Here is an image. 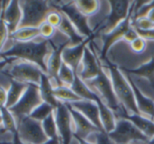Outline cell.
<instances>
[{
	"mask_svg": "<svg viewBox=\"0 0 154 144\" xmlns=\"http://www.w3.org/2000/svg\"><path fill=\"white\" fill-rule=\"evenodd\" d=\"M49 40L40 42H15V44L5 51L1 52V58H20L38 65L44 74H47V63L45 57L49 53Z\"/></svg>",
	"mask_w": 154,
	"mask_h": 144,
	"instance_id": "obj_1",
	"label": "cell"
},
{
	"mask_svg": "<svg viewBox=\"0 0 154 144\" xmlns=\"http://www.w3.org/2000/svg\"><path fill=\"white\" fill-rule=\"evenodd\" d=\"M109 71L116 95L121 106L124 107V111L129 114L142 115L137 107L134 93L128 79H126L124 74L116 66L110 65Z\"/></svg>",
	"mask_w": 154,
	"mask_h": 144,
	"instance_id": "obj_2",
	"label": "cell"
},
{
	"mask_svg": "<svg viewBox=\"0 0 154 144\" xmlns=\"http://www.w3.org/2000/svg\"><path fill=\"white\" fill-rule=\"evenodd\" d=\"M23 12L21 27H39L45 22L47 15L56 9L48 1H19Z\"/></svg>",
	"mask_w": 154,
	"mask_h": 144,
	"instance_id": "obj_3",
	"label": "cell"
},
{
	"mask_svg": "<svg viewBox=\"0 0 154 144\" xmlns=\"http://www.w3.org/2000/svg\"><path fill=\"white\" fill-rule=\"evenodd\" d=\"M116 144H147L149 139L130 121L117 118L115 130L108 133Z\"/></svg>",
	"mask_w": 154,
	"mask_h": 144,
	"instance_id": "obj_4",
	"label": "cell"
},
{
	"mask_svg": "<svg viewBox=\"0 0 154 144\" xmlns=\"http://www.w3.org/2000/svg\"><path fill=\"white\" fill-rule=\"evenodd\" d=\"M42 103L43 102L40 93L39 85L31 83L28 84V87L20 101L14 106L11 107L9 111L14 116L18 124L23 119L29 117Z\"/></svg>",
	"mask_w": 154,
	"mask_h": 144,
	"instance_id": "obj_5",
	"label": "cell"
},
{
	"mask_svg": "<svg viewBox=\"0 0 154 144\" xmlns=\"http://www.w3.org/2000/svg\"><path fill=\"white\" fill-rule=\"evenodd\" d=\"M85 83L88 86H93L99 93H101L104 103L116 113V117L124 112L121 109L122 106L116 95L112 81L108 78L102 67L98 75L96 78Z\"/></svg>",
	"mask_w": 154,
	"mask_h": 144,
	"instance_id": "obj_6",
	"label": "cell"
},
{
	"mask_svg": "<svg viewBox=\"0 0 154 144\" xmlns=\"http://www.w3.org/2000/svg\"><path fill=\"white\" fill-rule=\"evenodd\" d=\"M58 6H54L57 10L64 14L69 21L73 24L79 33L85 38L95 35L94 30H92L88 25V17L82 14L77 7L74 2H55Z\"/></svg>",
	"mask_w": 154,
	"mask_h": 144,
	"instance_id": "obj_7",
	"label": "cell"
},
{
	"mask_svg": "<svg viewBox=\"0 0 154 144\" xmlns=\"http://www.w3.org/2000/svg\"><path fill=\"white\" fill-rule=\"evenodd\" d=\"M17 135L24 144H43L49 140L43 132L42 123L30 116L23 119L17 124Z\"/></svg>",
	"mask_w": 154,
	"mask_h": 144,
	"instance_id": "obj_8",
	"label": "cell"
},
{
	"mask_svg": "<svg viewBox=\"0 0 154 144\" xmlns=\"http://www.w3.org/2000/svg\"><path fill=\"white\" fill-rule=\"evenodd\" d=\"M110 13L102 25L104 33L106 34L112 32L116 26L124 22L133 12L134 2L130 1H109Z\"/></svg>",
	"mask_w": 154,
	"mask_h": 144,
	"instance_id": "obj_9",
	"label": "cell"
},
{
	"mask_svg": "<svg viewBox=\"0 0 154 144\" xmlns=\"http://www.w3.org/2000/svg\"><path fill=\"white\" fill-rule=\"evenodd\" d=\"M54 115L61 144H71L74 139V125L67 104L60 102L54 111Z\"/></svg>",
	"mask_w": 154,
	"mask_h": 144,
	"instance_id": "obj_10",
	"label": "cell"
},
{
	"mask_svg": "<svg viewBox=\"0 0 154 144\" xmlns=\"http://www.w3.org/2000/svg\"><path fill=\"white\" fill-rule=\"evenodd\" d=\"M42 74V70L38 65L27 62H21L14 64L7 73L13 80L26 84L32 83L36 85H40Z\"/></svg>",
	"mask_w": 154,
	"mask_h": 144,
	"instance_id": "obj_11",
	"label": "cell"
},
{
	"mask_svg": "<svg viewBox=\"0 0 154 144\" xmlns=\"http://www.w3.org/2000/svg\"><path fill=\"white\" fill-rule=\"evenodd\" d=\"M66 104L69 107L72 116L73 125H74V137L88 140L93 134L100 132L97 127H96L90 121H88L79 112L73 109L69 103Z\"/></svg>",
	"mask_w": 154,
	"mask_h": 144,
	"instance_id": "obj_12",
	"label": "cell"
},
{
	"mask_svg": "<svg viewBox=\"0 0 154 144\" xmlns=\"http://www.w3.org/2000/svg\"><path fill=\"white\" fill-rule=\"evenodd\" d=\"M96 34L87 38L81 44L75 45V46H66L62 51V60L65 64L70 66L76 73L79 72V67L81 64V61L84 55L85 48L88 43H91L92 40L95 38Z\"/></svg>",
	"mask_w": 154,
	"mask_h": 144,
	"instance_id": "obj_13",
	"label": "cell"
},
{
	"mask_svg": "<svg viewBox=\"0 0 154 144\" xmlns=\"http://www.w3.org/2000/svg\"><path fill=\"white\" fill-rule=\"evenodd\" d=\"M73 109L79 112L82 115H84L88 121H90L96 127L99 129L100 132H104L103 126L100 120L99 108L97 103L88 100H80L78 102H74L72 103H69ZM105 133V132H104Z\"/></svg>",
	"mask_w": 154,
	"mask_h": 144,
	"instance_id": "obj_14",
	"label": "cell"
},
{
	"mask_svg": "<svg viewBox=\"0 0 154 144\" xmlns=\"http://www.w3.org/2000/svg\"><path fill=\"white\" fill-rule=\"evenodd\" d=\"M81 66L82 69L79 73H78V75L84 82H88L96 78L101 70L99 62L97 61L94 53L88 47L85 48L84 55L81 61Z\"/></svg>",
	"mask_w": 154,
	"mask_h": 144,
	"instance_id": "obj_15",
	"label": "cell"
},
{
	"mask_svg": "<svg viewBox=\"0 0 154 144\" xmlns=\"http://www.w3.org/2000/svg\"><path fill=\"white\" fill-rule=\"evenodd\" d=\"M22 18L23 12L19 1H11L6 10L1 14V21L5 24L10 34L19 28Z\"/></svg>",
	"mask_w": 154,
	"mask_h": 144,
	"instance_id": "obj_16",
	"label": "cell"
},
{
	"mask_svg": "<svg viewBox=\"0 0 154 144\" xmlns=\"http://www.w3.org/2000/svg\"><path fill=\"white\" fill-rule=\"evenodd\" d=\"M133 12H134V10H133ZM133 12L129 15V16L124 22H122L118 26H116L112 32H110L105 35L104 46H103V49L101 52V58H105L109 48L120 38L125 37V34H126V32L133 26V18H132Z\"/></svg>",
	"mask_w": 154,
	"mask_h": 144,
	"instance_id": "obj_17",
	"label": "cell"
},
{
	"mask_svg": "<svg viewBox=\"0 0 154 144\" xmlns=\"http://www.w3.org/2000/svg\"><path fill=\"white\" fill-rule=\"evenodd\" d=\"M127 79L134 93L137 107L141 114L154 122V102L150 98L143 95V93L140 91V89L136 86V84L133 82V80L130 77H128Z\"/></svg>",
	"mask_w": 154,
	"mask_h": 144,
	"instance_id": "obj_18",
	"label": "cell"
},
{
	"mask_svg": "<svg viewBox=\"0 0 154 144\" xmlns=\"http://www.w3.org/2000/svg\"><path fill=\"white\" fill-rule=\"evenodd\" d=\"M69 44H62L60 45L59 47L55 48L53 50V52L51 53L48 62H47V74L49 75L50 78L53 79L56 83V86H63L60 84L59 78H58V74H59V71L60 69V66L63 63L62 60V51L63 49L68 46Z\"/></svg>",
	"mask_w": 154,
	"mask_h": 144,
	"instance_id": "obj_19",
	"label": "cell"
},
{
	"mask_svg": "<svg viewBox=\"0 0 154 144\" xmlns=\"http://www.w3.org/2000/svg\"><path fill=\"white\" fill-rule=\"evenodd\" d=\"M116 118H125L133 123L149 140L154 138V122L138 114H129L124 111Z\"/></svg>",
	"mask_w": 154,
	"mask_h": 144,
	"instance_id": "obj_20",
	"label": "cell"
},
{
	"mask_svg": "<svg viewBox=\"0 0 154 144\" xmlns=\"http://www.w3.org/2000/svg\"><path fill=\"white\" fill-rule=\"evenodd\" d=\"M99 108V113H100V120L103 126V130L107 134L112 133L116 126L117 118L116 116V113L104 103V101L99 97L97 102Z\"/></svg>",
	"mask_w": 154,
	"mask_h": 144,
	"instance_id": "obj_21",
	"label": "cell"
},
{
	"mask_svg": "<svg viewBox=\"0 0 154 144\" xmlns=\"http://www.w3.org/2000/svg\"><path fill=\"white\" fill-rule=\"evenodd\" d=\"M39 88L42 102L51 104L56 109L60 102L54 95V87L52 86L51 79L49 77L47 74H42Z\"/></svg>",
	"mask_w": 154,
	"mask_h": 144,
	"instance_id": "obj_22",
	"label": "cell"
},
{
	"mask_svg": "<svg viewBox=\"0 0 154 144\" xmlns=\"http://www.w3.org/2000/svg\"><path fill=\"white\" fill-rule=\"evenodd\" d=\"M59 30L64 35L68 36V38L69 39V43H70L69 46L78 45L87 39L79 33V31L73 25V24L69 21V19L64 14H63V19L59 27Z\"/></svg>",
	"mask_w": 154,
	"mask_h": 144,
	"instance_id": "obj_23",
	"label": "cell"
},
{
	"mask_svg": "<svg viewBox=\"0 0 154 144\" xmlns=\"http://www.w3.org/2000/svg\"><path fill=\"white\" fill-rule=\"evenodd\" d=\"M27 87L28 84L12 79L11 83L7 89V102L5 107L10 109L11 107L14 106L22 98Z\"/></svg>",
	"mask_w": 154,
	"mask_h": 144,
	"instance_id": "obj_24",
	"label": "cell"
},
{
	"mask_svg": "<svg viewBox=\"0 0 154 144\" xmlns=\"http://www.w3.org/2000/svg\"><path fill=\"white\" fill-rule=\"evenodd\" d=\"M73 92L81 99V100H88L92 102H97V100L99 98L97 93L94 91H92L88 85L76 74V77L74 80L73 84L70 87Z\"/></svg>",
	"mask_w": 154,
	"mask_h": 144,
	"instance_id": "obj_25",
	"label": "cell"
},
{
	"mask_svg": "<svg viewBox=\"0 0 154 144\" xmlns=\"http://www.w3.org/2000/svg\"><path fill=\"white\" fill-rule=\"evenodd\" d=\"M40 36V31L38 27H21L18 28L14 33L10 34L12 39L15 42H31L32 39Z\"/></svg>",
	"mask_w": 154,
	"mask_h": 144,
	"instance_id": "obj_26",
	"label": "cell"
},
{
	"mask_svg": "<svg viewBox=\"0 0 154 144\" xmlns=\"http://www.w3.org/2000/svg\"><path fill=\"white\" fill-rule=\"evenodd\" d=\"M123 71H125V73L129 74H135V75L146 78L154 90V56H152V60L149 63L142 65L141 67L137 69H134V70L123 69Z\"/></svg>",
	"mask_w": 154,
	"mask_h": 144,
	"instance_id": "obj_27",
	"label": "cell"
},
{
	"mask_svg": "<svg viewBox=\"0 0 154 144\" xmlns=\"http://www.w3.org/2000/svg\"><path fill=\"white\" fill-rule=\"evenodd\" d=\"M54 95L59 102L64 103H72L74 102L80 101L81 99L73 92L70 87L68 86H58L54 87Z\"/></svg>",
	"mask_w": 154,
	"mask_h": 144,
	"instance_id": "obj_28",
	"label": "cell"
},
{
	"mask_svg": "<svg viewBox=\"0 0 154 144\" xmlns=\"http://www.w3.org/2000/svg\"><path fill=\"white\" fill-rule=\"evenodd\" d=\"M1 129L17 133V123L12 113L5 106H1Z\"/></svg>",
	"mask_w": 154,
	"mask_h": 144,
	"instance_id": "obj_29",
	"label": "cell"
},
{
	"mask_svg": "<svg viewBox=\"0 0 154 144\" xmlns=\"http://www.w3.org/2000/svg\"><path fill=\"white\" fill-rule=\"evenodd\" d=\"M76 74L77 73L70 66H69L67 64L63 62L59 71V74H58V78H59L60 84L64 86L71 87V85L74 83Z\"/></svg>",
	"mask_w": 154,
	"mask_h": 144,
	"instance_id": "obj_30",
	"label": "cell"
},
{
	"mask_svg": "<svg viewBox=\"0 0 154 144\" xmlns=\"http://www.w3.org/2000/svg\"><path fill=\"white\" fill-rule=\"evenodd\" d=\"M42 126L44 133L46 134V136L48 137L49 140L60 139L54 113L51 115H50L48 118H46L44 121L42 122Z\"/></svg>",
	"mask_w": 154,
	"mask_h": 144,
	"instance_id": "obj_31",
	"label": "cell"
},
{
	"mask_svg": "<svg viewBox=\"0 0 154 144\" xmlns=\"http://www.w3.org/2000/svg\"><path fill=\"white\" fill-rule=\"evenodd\" d=\"M55 111V108L47 103H42L30 115V117L35 121L42 123L50 115H51Z\"/></svg>",
	"mask_w": 154,
	"mask_h": 144,
	"instance_id": "obj_32",
	"label": "cell"
},
{
	"mask_svg": "<svg viewBox=\"0 0 154 144\" xmlns=\"http://www.w3.org/2000/svg\"><path fill=\"white\" fill-rule=\"evenodd\" d=\"M75 4L79 10L87 15L88 17L89 15H94L98 7H99V2L98 1H75Z\"/></svg>",
	"mask_w": 154,
	"mask_h": 144,
	"instance_id": "obj_33",
	"label": "cell"
},
{
	"mask_svg": "<svg viewBox=\"0 0 154 144\" xmlns=\"http://www.w3.org/2000/svg\"><path fill=\"white\" fill-rule=\"evenodd\" d=\"M133 26L136 30L140 31H151L154 30V23H152L147 16L139 17L133 21Z\"/></svg>",
	"mask_w": 154,
	"mask_h": 144,
	"instance_id": "obj_34",
	"label": "cell"
},
{
	"mask_svg": "<svg viewBox=\"0 0 154 144\" xmlns=\"http://www.w3.org/2000/svg\"><path fill=\"white\" fill-rule=\"evenodd\" d=\"M62 19H63V14L60 11L54 9V10H51L47 15L45 22H47L51 25L54 26L55 28H59L62 22Z\"/></svg>",
	"mask_w": 154,
	"mask_h": 144,
	"instance_id": "obj_35",
	"label": "cell"
},
{
	"mask_svg": "<svg viewBox=\"0 0 154 144\" xmlns=\"http://www.w3.org/2000/svg\"><path fill=\"white\" fill-rule=\"evenodd\" d=\"M38 28L40 31V36H42L44 40H49L50 38H51L56 32V28L47 22L42 23Z\"/></svg>",
	"mask_w": 154,
	"mask_h": 144,
	"instance_id": "obj_36",
	"label": "cell"
},
{
	"mask_svg": "<svg viewBox=\"0 0 154 144\" xmlns=\"http://www.w3.org/2000/svg\"><path fill=\"white\" fill-rule=\"evenodd\" d=\"M92 137H94L93 142H95V144H116L109 137V135L106 133L104 132L96 133L92 135Z\"/></svg>",
	"mask_w": 154,
	"mask_h": 144,
	"instance_id": "obj_37",
	"label": "cell"
},
{
	"mask_svg": "<svg viewBox=\"0 0 154 144\" xmlns=\"http://www.w3.org/2000/svg\"><path fill=\"white\" fill-rule=\"evenodd\" d=\"M130 46H131V49L134 52H135L137 54H141L146 48V41H145L144 38L139 36L138 38L134 39V41H132L130 43Z\"/></svg>",
	"mask_w": 154,
	"mask_h": 144,
	"instance_id": "obj_38",
	"label": "cell"
},
{
	"mask_svg": "<svg viewBox=\"0 0 154 144\" xmlns=\"http://www.w3.org/2000/svg\"><path fill=\"white\" fill-rule=\"evenodd\" d=\"M140 35H139V34H138V32L136 31V29L134 27V26H132L127 32H126V34H125V39L126 40V41H128L129 43H131L132 41H134V39H136V38H138Z\"/></svg>",
	"mask_w": 154,
	"mask_h": 144,
	"instance_id": "obj_39",
	"label": "cell"
},
{
	"mask_svg": "<svg viewBox=\"0 0 154 144\" xmlns=\"http://www.w3.org/2000/svg\"><path fill=\"white\" fill-rule=\"evenodd\" d=\"M8 36H10V34L7 29V26L5 25V24L4 22H2V31H1V46H2V48L4 47V44H5V41L7 40Z\"/></svg>",
	"mask_w": 154,
	"mask_h": 144,
	"instance_id": "obj_40",
	"label": "cell"
},
{
	"mask_svg": "<svg viewBox=\"0 0 154 144\" xmlns=\"http://www.w3.org/2000/svg\"><path fill=\"white\" fill-rule=\"evenodd\" d=\"M139 34V35L144 39H152L154 40V30L151 31H140V30H136Z\"/></svg>",
	"mask_w": 154,
	"mask_h": 144,
	"instance_id": "obj_41",
	"label": "cell"
},
{
	"mask_svg": "<svg viewBox=\"0 0 154 144\" xmlns=\"http://www.w3.org/2000/svg\"><path fill=\"white\" fill-rule=\"evenodd\" d=\"M0 95H1V106H5L7 102V89L1 86L0 87Z\"/></svg>",
	"mask_w": 154,
	"mask_h": 144,
	"instance_id": "obj_42",
	"label": "cell"
},
{
	"mask_svg": "<svg viewBox=\"0 0 154 144\" xmlns=\"http://www.w3.org/2000/svg\"><path fill=\"white\" fill-rule=\"evenodd\" d=\"M78 143L79 144H95V142H93L92 141H89V140H84V139H80V138H77V137H74Z\"/></svg>",
	"mask_w": 154,
	"mask_h": 144,
	"instance_id": "obj_43",
	"label": "cell"
},
{
	"mask_svg": "<svg viewBox=\"0 0 154 144\" xmlns=\"http://www.w3.org/2000/svg\"><path fill=\"white\" fill-rule=\"evenodd\" d=\"M43 144H61V141L60 139H51V140H48Z\"/></svg>",
	"mask_w": 154,
	"mask_h": 144,
	"instance_id": "obj_44",
	"label": "cell"
},
{
	"mask_svg": "<svg viewBox=\"0 0 154 144\" xmlns=\"http://www.w3.org/2000/svg\"><path fill=\"white\" fill-rule=\"evenodd\" d=\"M12 144H24V143L21 142V140L19 139V137H18V135H17V133H16L15 137H14V142H13Z\"/></svg>",
	"mask_w": 154,
	"mask_h": 144,
	"instance_id": "obj_45",
	"label": "cell"
},
{
	"mask_svg": "<svg viewBox=\"0 0 154 144\" xmlns=\"http://www.w3.org/2000/svg\"><path fill=\"white\" fill-rule=\"evenodd\" d=\"M147 144H154V138H152V139H150V140H149V142H147Z\"/></svg>",
	"mask_w": 154,
	"mask_h": 144,
	"instance_id": "obj_46",
	"label": "cell"
}]
</instances>
